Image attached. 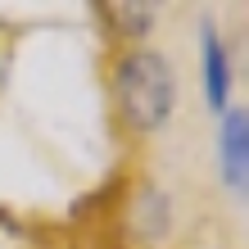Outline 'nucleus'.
I'll use <instances>...</instances> for the list:
<instances>
[{"label": "nucleus", "instance_id": "nucleus-1", "mask_svg": "<svg viewBox=\"0 0 249 249\" xmlns=\"http://www.w3.org/2000/svg\"><path fill=\"white\" fill-rule=\"evenodd\" d=\"M118 109L123 118L136 131H154L168 123L172 100H177V82H172V68L159 50H131L118 64Z\"/></svg>", "mask_w": 249, "mask_h": 249}, {"label": "nucleus", "instance_id": "nucleus-2", "mask_svg": "<svg viewBox=\"0 0 249 249\" xmlns=\"http://www.w3.org/2000/svg\"><path fill=\"white\" fill-rule=\"evenodd\" d=\"M222 159H227V181L245 190V113L236 109L227 118V131H222Z\"/></svg>", "mask_w": 249, "mask_h": 249}, {"label": "nucleus", "instance_id": "nucleus-3", "mask_svg": "<svg viewBox=\"0 0 249 249\" xmlns=\"http://www.w3.org/2000/svg\"><path fill=\"white\" fill-rule=\"evenodd\" d=\"M204 68H209V100L222 109L227 105V50L217 46L213 32H204Z\"/></svg>", "mask_w": 249, "mask_h": 249}]
</instances>
